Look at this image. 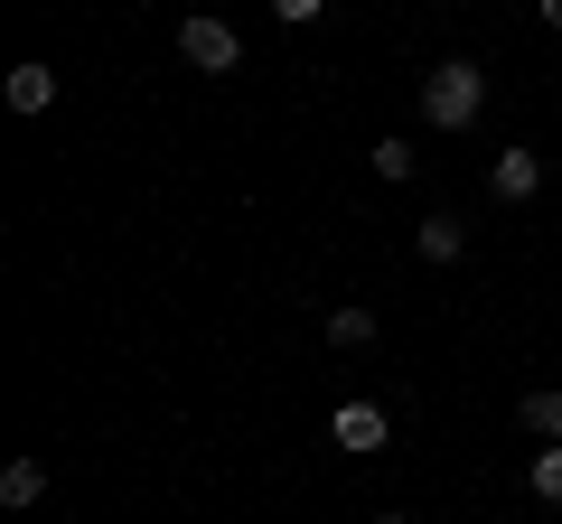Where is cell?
I'll return each instance as SVG.
<instances>
[{"mask_svg": "<svg viewBox=\"0 0 562 524\" xmlns=\"http://www.w3.org/2000/svg\"><path fill=\"white\" fill-rule=\"evenodd\" d=\"M479 113H487V66L479 57H441L422 76V122L431 132H469Z\"/></svg>", "mask_w": 562, "mask_h": 524, "instance_id": "6da1fadb", "label": "cell"}, {"mask_svg": "<svg viewBox=\"0 0 562 524\" xmlns=\"http://www.w3.org/2000/svg\"><path fill=\"white\" fill-rule=\"evenodd\" d=\"M179 57L198 66V76H235V66H244V38H235L225 20H206V10H198V20L179 29Z\"/></svg>", "mask_w": 562, "mask_h": 524, "instance_id": "7a4b0ae2", "label": "cell"}, {"mask_svg": "<svg viewBox=\"0 0 562 524\" xmlns=\"http://www.w3.org/2000/svg\"><path fill=\"white\" fill-rule=\"evenodd\" d=\"M328 441L357 449V459H375V449L394 441V422H384V403H338V412H328Z\"/></svg>", "mask_w": 562, "mask_h": 524, "instance_id": "3957f363", "label": "cell"}, {"mask_svg": "<svg viewBox=\"0 0 562 524\" xmlns=\"http://www.w3.org/2000/svg\"><path fill=\"white\" fill-rule=\"evenodd\" d=\"M487 187H497L506 206H525V197L543 187V160H535V150H497V169H487Z\"/></svg>", "mask_w": 562, "mask_h": 524, "instance_id": "277c9868", "label": "cell"}, {"mask_svg": "<svg viewBox=\"0 0 562 524\" xmlns=\"http://www.w3.org/2000/svg\"><path fill=\"white\" fill-rule=\"evenodd\" d=\"M47 103H57V66L20 57V66H10V113H47Z\"/></svg>", "mask_w": 562, "mask_h": 524, "instance_id": "5b68a950", "label": "cell"}, {"mask_svg": "<svg viewBox=\"0 0 562 524\" xmlns=\"http://www.w3.org/2000/svg\"><path fill=\"white\" fill-rule=\"evenodd\" d=\"M413 253H422V262H460V253H469V225H460V216H422V225H413Z\"/></svg>", "mask_w": 562, "mask_h": 524, "instance_id": "8992f818", "label": "cell"}, {"mask_svg": "<svg viewBox=\"0 0 562 524\" xmlns=\"http://www.w3.org/2000/svg\"><path fill=\"white\" fill-rule=\"evenodd\" d=\"M516 422L535 431V441H562V384H535V394L516 403Z\"/></svg>", "mask_w": 562, "mask_h": 524, "instance_id": "52a82bcc", "label": "cell"}, {"mask_svg": "<svg viewBox=\"0 0 562 524\" xmlns=\"http://www.w3.org/2000/svg\"><path fill=\"white\" fill-rule=\"evenodd\" d=\"M47 497V459H10L0 468V505H38Z\"/></svg>", "mask_w": 562, "mask_h": 524, "instance_id": "ba28073f", "label": "cell"}, {"mask_svg": "<svg viewBox=\"0 0 562 524\" xmlns=\"http://www.w3.org/2000/svg\"><path fill=\"white\" fill-rule=\"evenodd\" d=\"M328 346H375V309H366V300L328 309Z\"/></svg>", "mask_w": 562, "mask_h": 524, "instance_id": "9c48e42d", "label": "cell"}, {"mask_svg": "<svg viewBox=\"0 0 562 524\" xmlns=\"http://www.w3.org/2000/svg\"><path fill=\"white\" fill-rule=\"evenodd\" d=\"M525 487H535L543 505H562V441H543V449H535V468H525Z\"/></svg>", "mask_w": 562, "mask_h": 524, "instance_id": "30bf717a", "label": "cell"}, {"mask_svg": "<svg viewBox=\"0 0 562 524\" xmlns=\"http://www.w3.org/2000/svg\"><path fill=\"white\" fill-rule=\"evenodd\" d=\"M375 179H413V141H375Z\"/></svg>", "mask_w": 562, "mask_h": 524, "instance_id": "8fae6325", "label": "cell"}, {"mask_svg": "<svg viewBox=\"0 0 562 524\" xmlns=\"http://www.w3.org/2000/svg\"><path fill=\"white\" fill-rule=\"evenodd\" d=\"M319 10H328V0H272V20H291V29H301V20H319Z\"/></svg>", "mask_w": 562, "mask_h": 524, "instance_id": "7c38bea8", "label": "cell"}, {"mask_svg": "<svg viewBox=\"0 0 562 524\" xmlns=\"http://www.w3.org/2000/svg\"><path fill=\"white\" fill-rule=\"evenodd\" d=\"M535 10H543V29H562V0H535Z\"/></svg>", "mask_w": 562, "mask_h": 524, "instance_id": "4fadbf2b", "label": "cell"}, {"mask_svg": "<svg viewBox=\"0 0 562 524\" xmlns=\"http://www.w3.org/2000/svg\"><path fill=\"white\" fill-rule=\"evenodd\" d=\"M375 524H413V515H375Z\"/></svg>", "mask_w": 562, "mask_h": 524, "instance_id": "5bb4252c", "label": "cell"}, {"mask_svg": "<svg viewBox=\"0 0 562 524\" xmlns=\"http://www.w3.org/2000/svg\"><path fill=\"white\" fill-rule=\"evenodd\" d=\"M441 10H450V0H441Z\"/></svg>", "mask_w": 562, "mask_h": 524, "instance_id": "9a60e30c", "label": "cell"}]
</instances>
